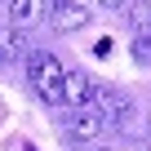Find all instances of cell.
<instances>
[{
    "instance_id": "6da1fadb",
    "label": "cell",
    "mask_w": 151,
    "mask_h": 151,
    "mask_svg": "<svg viewBox=\"0 0 151 151\" xmlns=\"http://www.w3.org/2000/svg\"><path fill=\"white\" fill-rule=\"evenodd\" d=\"M62 80H67V67L53 53H45V49H31L27 53V85L40 93V102L62 107Z\"/></svg>"
},
{
    "instance_id": "7a4b0ae2",
    "label": "cell",
    "mask_w": 151,
    "mask_h": 151,
    "mask_svg": "<svg viewBox=\"0 0 151 151\" xmlns=\"http://www.w3.org/2000/svg\"><path fill=\"white\" fill-rule=\"evenodd\" d=\"M62 129H67V138H76V142H93V138L102 133V111H98V107H67Z\"/></svg>"
},
{
    "instance_id": "3957f363",
    "label": "cell",
    "mask_w": 151,
    "mask_h": 151,
    "mask_svg": "<svg viewBox=\"0 0 151 151\" xmlns=\"http://www.w3.org/2000/svg\"><path fill=\"white\" fill-rule=\"evenodd\" d=\"M49 27L53 31H80L89 27V9L76 0H49Z\"/></svg>"
},
{
    "instance_id": "277c9868",
    "label": "cell",
    "mask_w": 151,
    "mask_h": 151,
    "mask_svg": "<svg viewBox=\"0 0 151 151\" xmlns=\"http://www.w3.org/2000/svg\"><path fill=\"white\" fill-rule=\"evenodd\" d=\"M93 93H98V85L85 71H67V80H62V107H93Z\"/></svg>"
},
{
    "instance_id": "5b68a950",
    "label": "cell",
    "mask_w": 151,
    "mask_h": 151,
    "mask_svg": "<svg viewBox=\"0 0 151 151\" xmlns=\"http://www.w3.org/2000/svg\"><path fill=\"white\" fill-rule=\"evenodd\" d=\"M27 58V31L18 22H5L0 27V62H18Z\"/></svg>"
},
{
    "instance_id": "8992f818",
    "label": "cell",
    "mask_w": 151,
    "mask_h": 151,
    "mask_svg": "<svg viewBox=\"0 0 151 151\" xmlns=\"http://www.w3.org/2000/svg\"><path fill=\"white\" fill-rule=\"evenodd\" d=\"M93 107L102 111V120H116V124L129 120V98H124L120 89H98V93H93Z\"/></svg>"
},
{
    "instance_id": "52a82bcc",
    "label": "cell",
    "mask_w": 151,
    "mask_h": 151,
    "mask_svg": "<svg viewBox=\"0 0 151 151\" xmlns=\"http://www.w3.org/2000/svg\"><path fill=\"white\" fill-rule=\"evenodd\" d=\"M45 5H49V0H9V22H18V27H31V22H40Z\"/></svg>"
},
{
    "instance_id": "ba28073f",
    "label": "cell",
    "mask_w": 151,
    "mask_h": 151,
    "mask_svg": "<svg viewBox=\"0 0 151 151\" xmlns=\"http://www.w3.org/2000/svg\"><path fill=\"white\" fill-rule=\"evenodd\" d=\"M129 22H133V31H151V0L129 5Z\"/></svg>"
},
{
    "instance_id": "9c48e42d",
    "label": "cell",
    "mask_w": 151,
    "mask_h": 151,
    "mask_svg": "<svg viewBox=\"0 0 151 151\" xmlns=\"http://www.w3.org/2000/svg\"><path fill=\"white\" fill-rule=\"evenodd\" d=\"M133 58H138L142 67H151V31H138V36H133Z\"/></svg>"
},
{
    "instance_id": "30bf717a",
    "label": "cell",
    "mask_w": 151,
    "mask_h": 151,
    "mask_svg": "<svg viewBox=\"0 0 151 151\" xmlns=\"http://www.w3.org/2000/svg\"><path fill=\"white\" fill-rule=\"evenodd\" d=\"M102 5H107V9H120V5H129V0H102Z\"/></svg>"
},
{
    "instance_id": "8fae6325",
    "label": "cell",
    "mask_w": 151,
    "mask_h": 151,
    "mask_svg": "<svg viewBox=\"0 0 151 151\" xmlns=\"http://www.w3.org/2000/svg\"><path fill=\"white\" fill-rule=\"evenodd\" d=\"M98 151H107V147H98Z\"/></svg>"
}]
</instances>
